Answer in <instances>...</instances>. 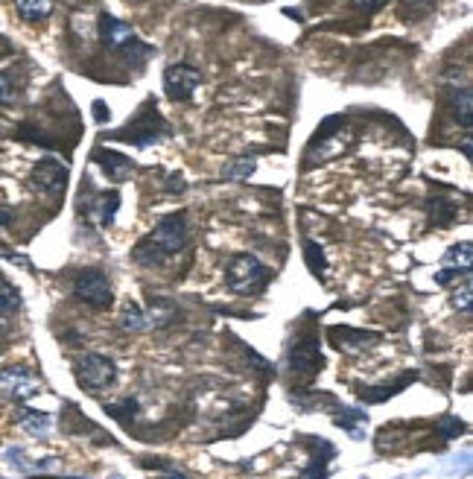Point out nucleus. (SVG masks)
I'll return each instance as SVG.
<instances>
[{"label": "nucleus", "mask_w": 473, "mask_h": 479, "mask_svg": "<svg viewBox=\"0 0 473 479\" xmlns=\"http://www.w3.org/2000/svg\"><path fill=\"white\" fill-rule=\"evenodd\" d=\"M187 243V217L184 214H167L144 240H140L132 257L140 266H164L173 254H179Z\"/></svg>", "instance_id": "obj_1"}, {"label": "nucleus", "mask_w": 473, "mask_h": 479, "mask_svg": "<svg viewBox=\"0 0 473 479\" xmlns=\"http://www.w3.org/2000/svg\"><path fill=\"white\" fill-rule=\"evenodd\" d=\"M103 137H112V140H126V144L140 146V149H149L156 146L158 140L170 137V123L164 120V114L158 111L156 97H149L144 105L138 109L135 117H129V123L123 129H117V132H109Z\"/></svg>", "instance_id": "obj_2"}, {"label": "nucleus", "mask_w": 473, "mask_h": 479, "mask_svg": "<svg viewBox=\"0 0 473 479\" xmlns=\"http://www.w3.org/2000/svg\"><path fill=\"white\" fill-rule=\"evenodd\" d=\"M97 32H100V41L109 47V50L120 53L135 70L144 67L147 58L152 56V47L140 41L129 23H123L120 18H114V15H109V12H103V15H100Z\"/></svg>", "instance_id": "obj_3"}, {"label": "nucleus", "mask_w": 473, "mask_h": 479, "mask_svg": "<svg viewBox=\"0 0 473 479\" xmlns=\"http://www.w3.org/2000/svg\"><path fill=\"white\" fill-rule=\"evenodd\" d=\"M226 278H228V287L236 292V296H260V292L266 289V280H269V269L257 261L254 254H234L228 266H226Z\"/></svg>", "instance_id": "obj_4"}, {"label": "nucleus", "mask_w": 473, "mask_h": 479, "mask_svg": "<svg viewBox=\"0 0 473 479\" xmlns=\"http://www.w3.org/2000/svg\"><path fill=\"white\" fill-rule=\"evenodd\" d=\"M74 374H76V383L85 392H103V389H112L114 386L117 366L103 354H82L74 362Z\"/></svg>", "instance_id": "obj_5"}, {"label": "nucleus", "mask_w": 473, "mask_h": 479, "mask_svg": "<svg viewBox=\"0 0 473 479\" xmlns=\"http://www.w3.org/2000/svg\"><path fill=\"white\" fill-rule=\"evenodd\" d=\"M74 296L76 301L88 304L94 310H105L114 298L109 278H105V272H100V269H82L74 278Z\"/></svg>", "instance_id": "obj_6"}, {"label": "nucleus", "mask_w": 473, "mask_h": 479, "mask_svg": "<svg viewBox=\"0 0 473 479\" xmlns=\"http://www.w3.org/2000/svg\"><path fill=\"white\" fill-rule=\"evenodd\" d=\"M199 85H202V74H199L193 65L179 62L164 70V91H167V97L175 102H187Z\"/></svg>", "instance_id": "obj_7"}, {"label": "nucleus", "mask_w": 473, "mask_h": 479, "mask_svg": "<svg viewBox=\"0 0 473 479\" xmlns=\"http://www.w3.org/2000/svg\"><path fill=\"white\" fill-rule=\"evenodd\" d=\"M290 368L292 374H301V377H313L316 371H322L325 359H322V348H318L316 336H299L290 345Z\"/></svg>", "instance_id": "obj_8"}, {"label": "nucleus", "mask_w": 473, "mask_h": 479, "mask_svg": "<svg viewBox=\"0 0 473 479\" xmlns=\"http://www.w3.org/2000/svg\"><path fill=\"white\" fill-rule=\"evenodd\" d=\"M39 389H41V383L30 368L9 366L0 371V392L12 397V401H30L32 395H39Z\"/></svg>", "instance_id": "obj_9"}, {"label": "nucleus", "mask_w": 473, "mask_h": 479, "mask_svg": "<svg viewBox=\"0 0 473 479\" xmlns=\"http://www.w3.org/2000/svg\"><path fill=\"white\" fill-rule=\"evenodd\" d=\"M30 182L47 196H58L67 184V167L58 158H44L32 167Z\"/></svg>", "instance_id": "obj_10"}, {"label": "nucleus", "mask_w": 473, "mask_h": 479, "mask_svg": "<svg viewBox=\"0 0 473 479\" xmlns=\"http://www.w3.org/2000/svg\"><path fill=\"white\" fill-rule=\"evenodd\" d=\"M442 263H444V269H442L439 275H435V280H439V284H451L453 278L468 275L470 272V263H473V245L468 240L451 245V249L444 252Z\"/></svg>", "instance_id": "obj_11"}, {"label": "nucleus", "mask_w": 473, "mask_h": 479, "mask_svg": "<svg viewBox=\"0 0 473 479\" xmlns=\"http://www.w3.org/2000/svg\"><path fill=\"white\" fill-rule=\"evenodd\" d=\"M342 132H348V123L345 120H339V117H334V120H327L322 126V132L316 135L313 140V152H318V161H325L330 155H336L339 149H345L342 146Z\"/></svg>", "instance_id": "obj_12"}, {"label": "nucleus", "mask_w": 473, "mask_h": 479, "mask_svg": "<svg viewBox=\"0 0 473 479\" xmlns=\"http://www.w3.org/2000/svg\"><path fill=\"white\" fill-rule=\"evenodd\" d=\"M94 161L100 164L103 173L105 175H112L114 182H126V179H132V173H135V164L132 158H126L120 155V152H114V149H94Z\"/></svg>", "instance_id": "obj_13"}, {"label": "nucleus", "mask_w": 473, "mask_h": 479, "mask_svg": "<svg viewBox=\"0 0 473 479\" xmlns=\"http://www.w3.org/2000/svg\"><path fill=\"white\" fill-rule=\"evenodd\" d=\"M377 339H380L377 333L351 331V327H334V331H330V342H334L339 350H345V354H357V350L374 345Z\"/></svg>", "instance_id": "obj_14"}, {"label": "nucleus", "mask_w": 473, "mask_h": 479, "mask_svg": "<svg viewBox=\"0 0 473 479\" xmlns=\"http://www.w3.org/2000/svg\"><path fill=\"white\" fill-rule=\"evenodd\" d=\"M117 208H120V196H117L114 191H109V193H103V196H97L94 202L88 205V219L91 222H97L100 228H105V226H112V219H114V214H117Z\"/></svg>", "instance_id": "obj_15"}, {"label": "nucleus", "mask_w": 473, "mask_h": 479, "mask_svg": "<svg viewBox=\"0 0 473 479\" xmlns=\"http://www.w3.org/2000/svg\"><path fill=\"white\" fill-rule=\"evenodd\" d=\"M18 424L30 432L35 439H47V432H50V415L39 412V409H30V406H18Z\"/></svg>", "instance_id": "obj_16"}, {"label": "nucleus", "mask_w": 473, "mask_h": 479, "mask_svg": "<svg viewBox=\"0 0 473 479\" xmlns=\"http://www.w3.org/2000/svg\"><path fill=\"white\" fill-rule=\"evenodd\" d=\"M451 111H453V120L470 132V123H473V100H470V88H453L451 91Z\"/></svg>", "instance_id": "obj_17"}, {"label": "nucleus", "mask_w": 473, "mask_h": 479, "mask_svg": "<svg viewBox=\"0 0 473 479\" xmlns=\"http://www.w3.org/2000/svg\"><path fill=\"white\" fill-rule=\"evenodd\" d=\"M427 214H430V222L435 228H444V226H451V222L456 219V205L447 202L444 193H435V196H430V202H427Z\"/></svg>", "instance_id": "obj_18"}, {"label": "nucleus", "mask_w": 473, "mask_h": 479, "mask_svg": "<svg viewBox=\"0 0 473 479\" xmlns=\"http://www.w3.org/2000/svg\"><path fill=\"white\" fill-rule=\"evenodd\" d=\"M179 319V304L170 301V298H152V310H149V319L147 324H156V327H167Z\"/></svg>", "instance_id": "obj_19"}, {"label": "nucleus", "mask_w": 473, "mask_h": 479, "mask_svg": "<svg viewBox=\"0 0 473 479\" xmlns=\"http://www.w3.org/2000/svg\"><path fill=\"white\" fill-rule=\"evenodd\" d=\"M18 15L30 23H39L47 21L53 15V0H18Z\"/></svg>", "instance_id": "obj_20"}, {"label": "nucleus", "mask_w": 473, "mask_h": 479, "mask_svg": "<svg viewBox=\"0 0 473 479\" xmlns=\"http://www.w3.org/2000/svg\"><path fill=\"white\" fill-rule=\"evenodd\" d=\"M120 327H123L126 333L144 331V327H147V313L140 310V304H135V301H126V304H123V310H120Z\"/></svg>", "instance_id": "obj_21"}, {"label": "nucleus", "mask_w": 473, "mask_h": 479, "mask_svg": "<svg viewBox=\"0 0 473 479\" xmlns=\"http://www.w3.org/2000/svg\"><path fill=\"white\" fill-rule=\"evenodd\" d=\"M138 412H140V406L135 397H126V401H117V404H105V415H112L114 421H120V424H132Z\"/></svg>", "instance_id": "obj_22"}, {"label": "nucleus", "mask_w": 473, "mask_h": 479, "mask_svg": "<svg viewBox=\"0 0 473 479\" xmlns=\"http://www.w3.org/2000/svg\"><path fill=\"white\" fill-rule=\"evenodd\" d=\"M254 170H257V161L254 158H236V161H228L226 167H222V179L243 182V179H252Z\"/></svg>", "instance_id": "obj_23"}, {"label": "nucleus", "mask_w": 473, "mask_h": 479, "mask_svg": "<svg viewBox=\"0 0 473 479\" xmlns=\"http://www.w3.org/2000/svg\"><path fill=\"white\" fill-rule=\"evenodd\" d=\"M409 380H415V374H406V377L400 380L397 386H380V389H360V397H362L365 404H383L386 397H395Z\"/></svg>", "instance_id": "obj_24"}, {"label": "nucleus", "mask_w": 473, "mask_h": 479, "mask_svg": "<svg viewBox=\"0 0 473 479\" xmlns=\"http://www.w3.org/2000/svg\"><path fill=\"white\" fill-rule=\"evenodd\" d=\"M304 257H307V266H310V272H313L316 278H325V275H327L325 254H322V249H318L313 240H304Z\"/></svg>", "instance_id": "obj_25"}, {"label": "nucleus", "mask_w": 473, "mask_h": 479, "mask_svg": "<svg viewBox=\"0 0 473 479\" xmlns=\"http://www.w3.org/2000/svg\"><path fill=\"white\" fill-rule=\"evenodd\" d=\"M362 421H365V412H360V409H342V412L336 415V424L342 430H348L351 436H360L357 424H362Z\"/></svg>", "instance_id": "obj_26"}, {"label": "nucleus", "mask_w": 473, "mask_h": 479, "mask_svg": "<svg viewBox=\"0 0 473 479\" xmlns=\"http://www.w3.org/2000/svg\"><path fill=\"white\" fill-rule=\"evenodd\" d=\"M21 310V296L12 284H0V313H15Z\"/></svg>", "instance_id": "obj_27"}, {"label": "nucleus", "mask_w": 473, "mask_h": 479, "mask_svg": "<svg viewBox=\"0 0 473 479\" xmlns=\"http://www.w3.org/2000/svg\"><path fill=\"white\" fill-rule=\"evenodd\" d=\"M15 97H18L15 79H12L9 70H0V102L9 105V102H15Z\"/></svg>", "instance_id": "obj_28"}, {"label": "nucleus", "mask_w": 473, "mask_h": 479, "mask_svg": "<svg viewBox=\"0 0 473 479\" xmlns=\"http://www.w3.org/2000/svg\"><path fill=\"white\" fill-rule=\"evenodd\" d=\"M453 304H456V307L462 310V313L470 315V310H473V287H470V280H465V284L453 292Z\"/></svg>", "instance_id": "obj_29"}, {"label": "nucleus", "mask_w": 473, "mask_h": 479, "mask_svg": "<svg viewBox=\"0 0 473 479\" xmlns=\"http://www.w3.org/2000/svg\"><path fill=\"white\" fill-rule=\"evenodd\" d=\"M439 432L444 439H453V436H462L465 432V424L459 418H442V424H439Z\"/></svg>", "instance_id": "obj_30"}, {"label": "nucleus", "mask_w": 473, "mask_h": 479, "mask_svg": "<svg viewBox=\"0 0 473 479\" xmlns=\"http://www.w3.org/2000/svg\"><path fill=\"white\" fill-rule=\"evenodd\" d=\"M435 0H404V6L412 9V18H421V15H427V12L433 9Z\"/></svg>", "instance_id": "obj_31"}, {"label": "nucleus", "mask_w": 473, "mask_h": 479, "mask_svg": "<svg viewBox=\"0 0 473 479\" xmlns=\"http://www.w3.org/2000/svg\"><path fill=\"white\" fill-rule=\"evenodd\" d=\"M179 191H184V179L179 173H170L167 175V193H179Z\"/></svg>", "instance_id": "obj_32"}, {"label": "nucleus", "mask_w": 473, "mask_h": 479, "mask_svg": "<svg viewBox=\"0 0 473 479\" xmlns=\"http://www.w3.org/2000/svg\"><path fill=\"white\" fill-rule=\"evenodd\" d=\"M94 117H97V120L100 123H105V120H109V117H112V111L109 109H105V105L97 100V102H94Z\"/></svg>", "instance_id": "obj_33"}, {"label": "nucleus", "mask_w": 473, "mask_h": 479, "mask_svg": "<svg viewBox=\"0 0 473 479\" xmlns=\"http://www.w3.org/2000/svg\"><path fill=\"white\" fill-rule=\"evenodd\" d=\"M351 4L357 6V9H365V6H369V9L374 12V9H380V6L386 4V0H351Z\"/></svg>", "instance_id": "obj_34"}, {"label": "nucleus", "mask_w": 473, "mask_h": 479, "mask_svg": "<svg viewBox=\"0 0 473 479\" xmlns=\"http://www.w3.org/2000/svg\"><path fill=\"white\" fill-rule=\"evenodd\" d=\"M9 226H12V210L0 208V228H9Z\"/></svg>", "instance_id": "obj_35"}, {"label": "nucleus", "mask_w": 473, "mask_h": 479, "mask_svg": "<svg viewBox=\"0 0 473 479\" xmlns=\"http://www.w3.org/2000/svg\"><path fill=\"white\" fill-rule=\"evenodd\" d=\"M470 146H473V144H470V132H468L465 140H462V149H465V155H468V158H473V149H470Z\"/></svg>", "instance_id": "obj_36"}, {"label": "nucleus", "mask_w": 473, "mask_h": 479, "mask_svg": "<svg viewBox=\"0 0 473 479\" xmlns=\"http://www.w3.org/2000/svg\"><path fill=\"white\" fill-rule=\"evenodd\" d=\"M158 479H187L184 474H179V471H167V474H161Z\"/></svg>", "instance_id": "obj_37"}]
</instances>
